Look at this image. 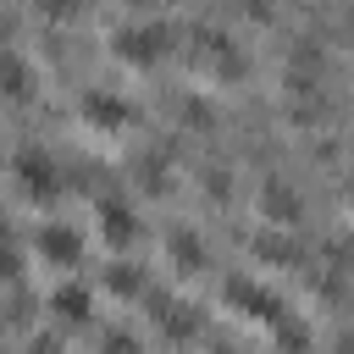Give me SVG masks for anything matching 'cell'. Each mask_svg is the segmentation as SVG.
Segmentation results:
<instances>
[{"label": "cell", "mask_w": 354, "mask_h": 354, "mask_svg": "<svg viewBox=\"0 0 354 354\" xmlns=\"http://www.w3.org/2000/svg\"><path fill=\"white\" fill-rule=\"evenodd\" d=\"M100 221H105L100 232H105L111 243H127V238L138 232V221H133V210H127V205H116V199H111V205H100Z\"/></svg>", "instance_id": "8992f818"}, {"label": "cell", "mask_w": 354, "mask_h": 354, "mask_svg": "<svg viewBox=\"0 0 354 354\" xmlns=\"http://www.w3.org/2000/svg\"><path fill=\"white\" fill-rule=\"evenodd\" d=\"M83 6H88V0H39V11H44V17H55V22H66V17H77Z\"/></svg>", "instance_id": "30bf717a"}, {"label": "cell", "mask_w": 354, "mask_h": 354, "mask_svg": "<svg viewBox=\"0 0 354 354\" xmlns=\"http://www.w3.org/2000/svg\"><path fill=\"white\" fill-rule=\"evenodd\" d=\"M171 44H177V33H171L166 22H138V28H122V33H116V55L133 61V66H155V61H166Z\"/></svg>", "instance_id": "6da1fadb"}, {"label": "cell", "mask_w": 354, "mask_h": 354, "mask_svg": "<svg viewBox=\"0 0 354 354\" xmlns=\"http://www.w3.org/2000/svg\"><path fill=\"white\" fill-rule=\"evenodd\" d=\"M0 83H6V94H11V100H28V94H33V72H28L17 55H6V61H0Z\"/></svg>", "instance_id": "52a82bcc"}, {"label": "cell", "mask_w": 354, "mask_h": 354, "mask_svg": "<svg viewBox=\"0 0 354 354\" xmlns=\"http://www.w3.org/2000/svg\"><path fill=\"white\" fill-rule=\"evenodd\" d=\"M55 310H61L66 321H88V293H83V288H72V282H66V288H55Z\"/></svg>", "instance_id": "ba28073f"}, {"label": "cell", "mask_w": 354, "mask_h": 354, "mask_svg": "<svg viewBox=\"0 0 354 354\" xmlns=\"http://www.w3.org/2000/svg\"><path fill=\"white\" fill-rule=\"evenodd\" d=\"M83 116H88V122H100V127H122L133 111H127L122 100H111V94H88V100H83Z\"/></svg>", "instance_id": "5b68a950"}, {"label": "cell", "mask_w": 354, "mask_h": 354, "mask_svg": "<svg viewBox=\"0 0 354 354\" xmlns=\"http://www.w3.org/2000/svg\"><path fill=\"white\" fill-rule=\"evenodd\" d=\"M39 254H44L50 266H77V260H83V238H77L72 227H44V232H39Z\"/></svg>", "instance_id": "3957f363"}, {"label": "cell", "mask_w": 354, "mask_h": 354, "mask_svg": "<svg viewBox=\"0 0 354 354\" xmlns=\"http://www.w3.org/2000/svg\"><path fill=\"white\" fill-rule=\"evenodd\" d=\"M111 288H116V293H138V288H144V277H138V271H116V277H111Z\"/></svg>", "instance_id": "8fae6325"}, {"label": "cell", "mask_w": 354, "mask_h": 354, "mask_svg": "<svg viewBox=\"0 0 354 354\" xmlns=\"http://www.w3.org/2000/svg\"><path fill=\"white\" fill-rule=\"evenodd\" d=\"M232 299H238V304H249L243 315H254V321H277V315H282V299H277V293H260V288L232 282Z\"/></svg>", "instance_id": "277c9868"}, {"label": "cell", "mask_w": 354, "mask_h": 354, "mask_svg": "<svg viewBox=\"0 0 354 354\" xmlns=\"http://www.w3.org/2000/svg\"><path fill=\"white\" fill-rule=\"evenodd\" d=\"M260 205H271V210H277L282 221H293V216H299V205H293V194H288V188H271V194H266Z\"/></svg>", "instance_id": "9c48e42d"}, {"label": "cell", "mask_w": 354, "mask_h": 354, "mask_svg": "<svg viewBox=\"0 0 354 354\" xmlns=\"http://www.w3.org/2000/svg\"><path fill=\"white\" fill-rule=\"evenodd\" d=\"M238 6H243V11H249V17H254V22H266V17H271V11H277V0H238Z\"/></svg>", "instance_id": "7c38bea8"}, {"label": "cell", "mask_w": 354, "mask_h": 354, "mask_svg": "<svg viewBox=\"0 0 354 354\" xmlns=\"http://www.w3.org/2000/svg\"><path fill=\"white\" fill-rule=\"evenodd\" d=\"M11 171H17V183H22L28 199H55V194H61V183H55L61 171H55V160H50L44 149H22Z\"/></svg>", "instance_id": "7a4b0ae2"}]
</instances>
